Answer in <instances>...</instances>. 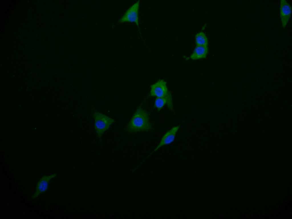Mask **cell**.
Masks as SVG:
<instances>
[{"mask_svg":"<svg viewBox=\"0 0 292 219\" xmlns=\"http://www.w3.org/2000/svg\"><path fill=\"white\" fill-rule=\"evenodd\" d=\"M153 129L148 113L140 106L137 108L126 127L130 133L148 132Z\"/></svg>","mask_w":292,"mask_h":219,"instance_id":"cell-1","label":"cell"},{"mask_svg":"<svg viewBox=\"0 0 292 219\" xmlns=\"http://www.w3.org/2000/svg\"><path fill=\"white\" fill-rule=\"evenodd\" d=\"M140 1L138 0L128 8L118 21L119 23H134L136 24L139 32L141 38L145 46V44L141 33L139 21V12Z\"/></svg>","mask_w":292,"mask_h":219,"instance_id":"cell-2","label":"cell"},{"mask_svg":"<svg viewBox=\"0 0 292 219\" xmlns=\"http://www.w3.org/2000/svg\"><path fill=\"white\" fill-rule=\"evenodd\" d=\"M93 117L94 120V129L98 137L101 138L115 121L109 116L98 111L94 112Z\"/></svg>","mask_w":292,"mask_h":219,"instance_id":"cell-3","label":"cell"},{"mask_svg":"<svg viewBox=\"0 0 292 219\" xmlns=\"http://www.w3.org/2000/svg\"><path fill=\"white\" fill-rule=\"evenodd\" d=\"M167 82L160 79L150 86L149 96L156 98H166L172 100L171 93L168 89Z\"/></svg>","mask_w":292,"mask_h":219,"instance_id":"cell-4","label":"cell"},{"mask_svg":"<svg viewBox=\"0 0 292 219\" xmlns=\"http://www.w3.org/2000/svg\"><path fill=\"white\" fill-rule=\"evenodd\" d=\"M179 128V125L176 126L172 127L167 131L162 136L156 147L143 161L147 159L151 155L161 147L169 145L173 143L175 139L177 133Z\"/></svg>","mask_w":292,"mask_h":219,"instance_id":"cell-5","label":"cell"},{"mask_svg":"<svg viewBox=\"0 0 292 219\" xmlns=\"http://www.w3.org/2000/svg\"><path fill=\"white\" fill-rule=\"evenodd\" d=\"M292 7L286 0H281L280 16L282 27L285 28L288 24L291 16Z\"/></svg>","mask_w":292,"mask_h":219,"instance_id":"cell-6","label":"cell"},{"mask_svg":"<svg viewBox=\"0 0 292 219\" xmlns=\"http://www.w3.org/2000/svg\"><path fill=\"white\" fill-rule=\"evenodd\" d=\"M57 175L56 174L54 173L48 176L42 177L37 184L35 192L32 198H35L40 194L45 192L48 189L50 181L55 177Z\"/></svg>","mask_w":292,"mask_h":219,"instance_id":"cell-7","label":"cell"},{"mask_svg":"<svg viewBox=\"0 0 292 219\" xmlns=\"http://www.w3.org/2000/svg\"><path fill=\"white\" fill-rule=\"evenodd\" d=\"M165 105L168 109L173 113H175L173 100H170L166 98H156L155 100L154 107L157 109L158 112L160 111Z\"/></svg>","mask_w":292,"mask_h":219,"instance_id":"cell-8","label":"cell"},{"mask_svg":"<svg viewBox=\"0 0 292 219\" xmlns=\"http://www.w3.org/2000/svg\"><path fill=\"white\" fill-rule=\"evenodd\" d=\"M208 52L207 46L196 45L190 58L195 60L206 58Z\"/></svg>","mask_w":292,"mask_h":219,"instance_id":"cell-9","label":"cell"},{"mask_svg":"<svg viewBox=\"0 0 292 219\" xmlns=\"http://www.w3.org/2000/svg\"><path fill=\"white\" fill-rule=\"evenodd\" d=\"M195 43L196 45L207 46L208 40L205 34L202 31L197 33L195 36Z\"/></svg>","mask_w":292,"mask_h":219,"instance_id":"cell-10","label":"cell"}]
</instances>
